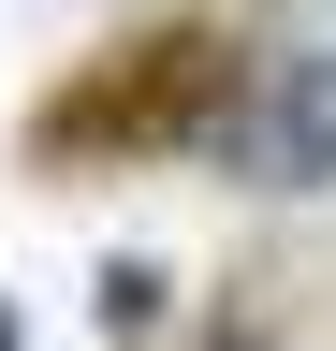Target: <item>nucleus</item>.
Returning <instances> with one entry per match:
<instances>
[{"label":"nucleus","instance_id":"5","mask_svg":"<svg viewBox=\"0 0 336 351\" xmlns=\"http://www.w3.org/2000/svg\"><path fill=\"white\" fill-rule=\"evenodd\" d=\"M0 351H15V322H0Z\"/></svg>","mask_w":336,"mask_h":351},{"label":"nucleus","instance_id":"1","mask_svg":"<svg viewBox=\"0 0 336 351\" xmlns=\"http://www.w3.org/2000/svg\"><path fill=\"white\" fill-rule=\"evenodd\" d=\"M263 44H234V15H132L117 44H88L44 103L15 117V147L44 161V176H103V161H205L220 147V117H234V88Z\"/></svg>","mask_w":336,"mask_h":351},{"label":"nucleus","instance_id":"4","mask_svg":"<svg viewBox=\"0 0 336 351\" xmlns=\"http://www.w3.org/2000/svg\"><path fill=\"white\" fill-rule=\"evenodd\" d=\"M190 351H278V337H263V322H205Z\"/></svg>","mask_w":336,"mask_h":351},{"label":"nucleus","instance_id":"2","mask_svg":"<svg viewBox=\"0 0 336 351\" xmlns=\"http://www.w3.org/2000/svg\"><path fill=\"white\" fill-rule=\"evenodd\" d=\"M205 176H234V191H336V44H263L220 147H205Z\"/></svg>","mask_w":336,"mask_h":351},{"label":"nucleus","instance_id":"3","mask_svg":"<svg viewBox=\"0 0 336 351\" xmlns=\"http://www.w3.org/2000/svg\"><path fill=\"white\" fill-rule=\"evenodd\" d=\"M103 322H117V337L161 322V263H117V278H103Z\"/></svg>","mask_w":336,"mask_h":351}]
</instances>
